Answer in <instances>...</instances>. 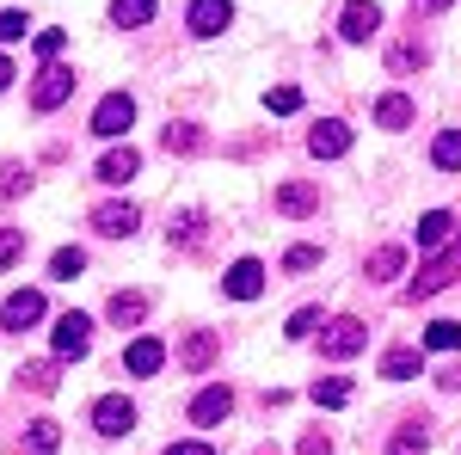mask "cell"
I'll list each match as a JSON object with an SVG mask.
<instances>
[{"label": "cell", "instance_id": "7a4b0ae2", "mask_svg": "<svg viewBox=\"0 0 461 455\" xmlns=\"http://www.w3.org/2000/svg\"><path fill=\"white\" fill-rule=\"evenodd\" d=\"M456 278H461V234H456V246H449L443 259L419 265V278L406 283V296H412V302H425V296H437V289H449Z\"/></svg>", "mask_w": 461, "mask_h": 455}, {"label": "cell", "instance_id": "9a60e30c", "mask_svg": "<svg viewBox=\"0 0 461 455\" xmlns=\"http://www.w3.org/2000/svg\"><path fill=\"white\" fill-rule=\"evenodd\" d=\"M406 271V246H375L369 259H363V278L369 283H388V278H400Z\"/></svg>", "mask_w": 461, "mask_h": 455}, {"label": "cell", "instance_id": "8fae6325", "mask_svg": "<svg viewBox=\"0 0 461 455\" xmlns=\"http://www.w3.org/2000/svg\"><path fill=\"white\" fill-rule=\"evenodd\" d=\"M221 289H228L234 302H252V296L265 289V265H258V259H240V265H228V278H221Z\"/></svg>", "mask_w": 461, "mask_h": 455}, {"label": "cell", "instance_id": "cb8c5ba5", "mask_svg": "<svg viewBox=\"0 0 461 455\" xmlns=\"http://www.w3.org/2000/svg\"><path fill=\"white\" fill-rule=\"evenodd\" d=\"M382 376H388V382H412V376H419V350H412V345H393L388 357H382Z\"/></svg>", "mask_w": 461, "mask_h": 455}, {"label": "cell", "instance_id": "277c9868", "mask_svg": "<svg viewBox=\"0 0 461 455\" xmlns=\"http://www.w3.org/2000/svg\"><path fill=\"white\" fill-rule=\"evenodd\" d=\"M68 93H74V68L43 62V74H37V86H32V105L37 111H56V105H68Z\"/></svg>", "mask_w": 461, "mask_h": 455}, {"label": "cell", "instance_id": "3957f363", "mask_svg": "<svg viewBox=\"0 0 461 455\" xmlns=\"http://www.w3.org/2000/svg\"><path fill=\"white\" fill-rule=\"evenodd\" d=\"M130 123H136V99H130V93H105V99H99V111H93V136H111V141H117Z\"/></svg>", "mask_w": 461, "mask_h": 455}, {"label": "cell", "instance_id": "f35d334b", "mask_svg": "<svg viewBox=\"0 0 461 455\" xmlns=\"http://www.w3.org/2000/svg\"><path fill=\"white\" fill-rule=\"evenodd\" d=\"M62 43H68L62 32H37V56H43V62H56V56H62Z\"/></svg>", "mask_w": 461, "mask_h": 455}, {"label": "cell", "instance_id": "b9f144b4", "mask_svg": "<svg viewBox=\"0 0 461 455\" xmlns=\"http://www.w3.org/2000/svg\"><path fill=\"white\" fill-rule=\"evenodd\" d=\"M160 455H215V450H210V443H167Z\"/></svg>", "mask_w": 461, "mask_h": 455}, {"label": "cell", "instance_id": "ffe728a7", "mask_svg": "<svg viewBox=\"0 0 461 455\" xmlns=\"http://www.w3.org/2000/svg\"><path fill=\"white\" fill-rule=\"evenodd\" d=\"M412 117H419V105H412L406 93H388V99L375 105V123H382V130H406Z\"/></svg>", "mask_w": 461, "mask_h": 455}, {"label": "cell", "instance_id": "d6a6232c", "mask_svg": "<svg viewBox=\"0 0 461 455\" xmlns=\"http://www.w3.org/2000/svg\"><path fill=\"white\" fill-rule=\"evenodd\" d=\"M50 271H56V278H80V271H86V252H80V246H62V252H56V259H50Z\"/></svg>", "mask_w": 461, "mask_h": 455}, {"label": "cell", "instance_id": "5bb4252c", "mask_svg": "<svg viewBox=\"0 0 461 455\" xmlns=\"http://www.w3.org/2000/svg\"><path fill=\"white\" fill-rule=\"evenodd\" d=\"M228 413H234V394H228V387H203V394L191 400V424H221Z\"/></svg>", "mask_w": 461, "mask_h": 455}, {"label": "cell", "instance_id": "4fadbf2b", "mask_svg": "<svg viewBox=\"0 0 461 455\" xmlns=\"http://www.w3.org/2000/svg\"><path fill=\"white\" fill-rule=\"evenodd\" d=\"M228 19H234L228 0H197V6H191V32H197V37H221V32H228Z\"/></svg>", "mask_w": 461, "mask_h": 455}, {"label": "cell", "instance_id": "ba28073f", "mask_svg": "<svg viewBox=\"0 0 461 455\" xmlns=\"http://www.w3.org/2000/svg\"><path fill=\"white\" fill-rule=\"evenodd\" d=\"M93 228L111 234V241H123V234L142 228V210H136V204H99V210H93Z\"/></svg>", "mask_w": 461, "mask_h": 455}, {"label": "cell", "instance_id": "7c38bea8", "mask_svg": "<svg viewBox=\"0 0 461 455\" xmlns=\"http://www.w3.org/2000/svg\"><path fill=\"white\" fill-rule=\"evenodd\" d=\"M277 210H284V215H314L320 210V185H308V178L277 185Z\"/></svg>", "mask_w": 461, "mask_h": 455}, {"label": "cell", "instance_id": "d590c367", "mask_svg": "<svg viewBox=\"0 0 461 455\" xmlns=\"http://www.w3.org/2000/svg\"><path fill=\"white\" fill-rule=\"evenodd\" d=\"M320 265V246H289L284 252V271H314Z\"/></svg>", "mask_w": 461, "mask_h": 455}, {"label": "cell", "instance_id": "ab89813d", "mask_svg": "<svg viewBox=\"0 0 461 455\" xmlns=\"http://www.w3.org/2000/svg\"><path fill=\"white\" fill-rule=\"evenodd\" d=\"M19 191H25V173H19V167H6V173H0V197H19Z\"/></svg>", "mask_w": 461, "mask_h": 455}, {"label": "cell", "instance_id": "d4e9b609", "mask_svg": "<svg viewBox=\"0 0 461 455\" xmlns=\"http://www.w3.org/2000/svg\"><path fill=\"white\" fill-rule=\"evenodd\" d=\"M154 19V0H111V25H123V32H136Z\"/></svg>", "mask_w": 461, "mask_h": 455}, {"label": "cell", "instance_id": "4316f807", "mask_svg": "<svg viewBox=\"0 0 461 455\" xmlns=\"http://www.w3.org/2000/svg\"><path fill=\"white\" fill-rule=\"evenodd\" d=\"M430 450V431H425V419H412L406 431H393V443H388V455H425Z\"/></svg>", "mask_w": 461, "mask_h": 455}, {"label": "cell", "instance_id": "52a82bcc", "mask_svg": "<svg viewBox=\"0 0 461 455\" xmlns=\"http://www.w3.org/2000/svg\"><path fill=\"white\" fill-rule=\"evenodd\" d=\"M215 357H221V339H215L210 326H197V332H191V339L178 345V363H185L191 376H203V369H210Z\"/></svg>", "mask_w": 461, "mask_h": 455}, {"label": "cell", "instance_id": "2e32d148", "mask_svg": "<svg viewBox=\"0 0 461 455\" xmlns=\"http://www.w3.org/2000/svg\"><path fill=\"white\" fill-rule=\"evenodd\" d=\"M136 173H142V154H136L130 141H123V148H111L105 160H99V178H105V185H123V178H136Z\"/></svg>", "mask_w": 461, "mask_h": 455}, {"label": "cell", "instance_id": "7bdbcfd3", "mask_svg": "<svg viewBox=\"0 0 461 455\" xmlns=\"http://www.w3.org/2000/svg\"><path fill=\"white\" fill-rule=\"evenodd\" d=\"M412 6H425V13H443V6H456V0H412Z\"/></svg>", "mask_w": 461, "mask_h": 455}, {"label": "cell", "instance_id": "44dd1931", "mask_svg": "<svg viewBox=\"0 0 461 455\" xmlns=\"http://www.w3.org/2000/svg\"><path fill=\"white\" fill-rule=\"evenodd\" d=\"M425 62H430V50L419 43V37H400V43L388 50V68L393 74H412V68H425Z\"/></svg>", "mask_w": 461, "mask_h": 455}, {"label": "cell", "instance_id": "603a6c76", "mask_svg": "<svg viewBox=\"0 0 461 455\" xmlns=\"http://www.w3.org/2000/svg\"><path fill=\"white\" fill-rule=\"evenodd\" d=\"M56 443H62V424H56V419H37L32 431H25V443H19V450H25V455H56Z\"/></svg>", "mask_w": 461, "mask_h": 455}, {"label": "cell", "instance_id": "9c48e42d", "mask_svg": "<svg viewBox=\"0 0 461 455\" xmlns=\"http://www.w3.org/2000/svg\"><path fill=\"white\" fill-rule=\"evenodd\" d=\"M37 320H43V296H37V289L6 296V308H0V326H6V332H25V326H37Z\"/></svg>", "mask_w": 461, "mask_h": 455}, {"label": "cell", "instance_id": "f1b7e54d", "mask_svg": "<svg viewBox=\"0 0 461 455\" xmlns=\"http://www.w3.org/2000/svg\"><path fill=\"white\" fill-rule=\"evenodd\" d=\"M203 228H210L203 210H185V215H178V228H173V246H178V252H191V246L203 241Z\"/></svg>", "mask_w": 461, "mask_h": 455}, {"label": "cell", "instance_id": "6da1fadb", "mask_svg": "<svg viewBox=\"0 0 461 455\" xmlns=\"http://www.w3.org/2000/svg\"><path fill=\"white\" fill-rule=\"evenodd\" d=\"M369 345V326L357 314H339V320H320V357H357Z\"/></svg>", "mask_w": 461, "mask_h": 455}, {"label": "cell", "instance_id": "7402d4cb", "mask_svg": "<svg viewBox=\"0 0 461 455\" xmlns=\"http://www.w3.org/2000/svg\"><path fill=\"white\" fill-rule=\"evenodd\" d=\"M111 320H117V326H142V320H148V296L117 289V296H111Z\"/></svg>", "mask_w": 461, "mask_h": 455}, {"label": "cell", "instance_id": "5b68a950", "mask_svg": "<svg viewBox=\"0 0 461 455\" xmlns=\"http://www.w3.org/2000/svg\"><path fill=\"white\" fill-rule=\"evenodd\" d=\"M93 431H99V437H123V431H136V406H130L123 394H105V400L93 406Z\"/></svg>", "mask_w": 461, "mask_h": 455}, {"label": "cell", "instance_id": "1f68e13d", "mask_svg": "<svg viewBox=\"0 0 461 455\" xmlns=\"http://www.w3.org/2000/svg\"><path fill=\"white\" fill-rule=\"evenodd\" d=\"M461 345V320H437L425 332V350H456Z\"/></svg>", "mask_w": 461, "mask_h": 455}, {"label": "cell", "instance_id": "f546056e", "mask_svg": "<svg viewBox=\"0 0 461 455\" xmlns=\"http://www.w3.org/2000/svg\"><path fill=\"white\" fill-rule=\"evenodd\" d=\"M430 160H437L443 173H456L461 167V130H443V136L430 141Z\"/></svg>", "mask_w": 461, "mask_h": 455}, {"label": "cell", "instance_id": "ac0fdd59", "mask_svg": "<svg viewBox=\"0 0 461 455\" xmlns=\"http://www.w3.org/2000/svg\"><path fill=\"white\" fill-rule=\"evenodd\" d=\"M160 363H167V345H160V339H136V345L123 350V369H130V376H154Z\"/></svg>", "mask_w": 461, "mask_h": 455}, {"label": "cell", "instance_id": "4dcf8cb0", "mask_svg": "<svg viewBox=\"0 0 461 455\" xmlns=\"http://www.w3.org/2000/svg\"><path fill=\"white\" fill-rule=\"evenodd\" d=\"M314 406H351V382H345V376H326V382H314Z\"/></svg>", "mask_w": 461, "mask_h": 455}, {"label": "cell", "instance_id": "ee69618b", "mask_svg": "<svg viewBox=\"0 0 461 455\" xmlns=\"http://www.w3.org/2000/svg\"><path fill=\"white\" fill-rule=\"evenodd\" d=\"M6 80H13V62H6V56H0V93H6Z\"/></svg>", "mask_w": 461, "mask_h": 455}, {"label": "cell", "instance_id": "8992f818", "mask_svg": "<svg viewBox=\"0 0 461 455\" xmlns=\"http://www.w3.org/2000/svg\"><path fill=\"white\" fill-rule=\"evenodd\" d=\"M339 32L351 37V43H369V37L382 32V6H375V0H351L345 19H339Z\"/></svg>", "mask_w": 461, "mask_h": 455}, {"label": "cell", "instance_id": "d6986e66", "mask_svg": "<svg viewBox=\"0 0 461 455\" xmlns=\"http://www.w3.org/2000/svg\"><path fill=\"white\" fill-rule=\"evenodd\" d=\"M412 234H419V246H443V241H456V215L449 210H430V215H419V228H412Z\"/></svg>", "mask_w": 461, "mask_h": 455}, {"label": "cell", "instance_id": "e575fe53", "mask_svg": "<svg viewBox=\"0 0 461 455\" xmlns=\"http://www.w3.org/2000/svg\"><path fill=\"white\" fill-rule=\"evenodd\" d=\"M265 105L277 111V117H289V111H302V93H295V86H271V93H265Z\"/></svg>", "mask_w": 461, "mask_h": 455}, {"label": "cell", "instance_id": "30bf717a", "mask_svg": "<svg viewBox=\"0 0 461 455\" xmlns=\"http://www.w3.org/2000/svg\"><path fill=\"white\" fill-rule=\"evenodd\" d=\"M86 345H93V320L86 314L56 320V357H86Z\"/></svg>", "mask_w": 461, "mask_h": 455}, {"label": "cell", "instance_id": "8d00e7d4", "mask_svg": "<svg viewBox=\"0 0 461 455\" xmlns=\"http://www.w3.org/2000/svg\"><path fill=\"white\" fill-rule=\"evenodd\" d=\"M25 32H32V25H25V13H13V6H6V13H0V43H19Z\"/></svg>", "mask_w": 461, "mask_h": 455}, {"label": "cell", "instance_id": "60d3db41", "mask_svg": "<svg viewBox=\"0 0 461 455\" xmlns=\"http://www.w3.org/2000/svg\"><path fill=\"white\" fill-rule=\"evenodd\" d=\"M295 455H332V443H326L320 431H308V437H302V450H295Z\"/></svg>", "mask_w": 461, "mask_h": 455}, {"label": "cell", "instance_id": "836d02e7", "mask_svg": "<svg viewBox=\"0 0 461 455\" xmlns=\"http://www.w3.org/2000/svg\"><path fill=\"white\" fill-rule=\"evenodd\" d=\"M25 259V228H0V271Z\"/></svg>", "mask_w": 461, "mask_h": 455}, {"label": "cell", "instance_id": "83f0119b", "mask_svg": "<svg viewBox=\"0 0 461 455\" xmlns=\"http://www.w3.org/2000/svg\"><path fill=\"white\" fill-rule=\"evenodd\" d=\"M167 154H197V148H203V130H197V123H167Z\"/></svg>", "mask_w": 461, "mask_h": 455}, {"label": "cell", "instance_id": "484cf974", "mask_svg": "<svg viewBox=\"0 0 461 455\" xmlns=\"http://www.w3.org/2000/svg\"><path fill=\"white\" fill-rule=\"evenodd\" d=\"M19 387H32V394H56V387H62V369H56V363H25V369H19Z\"/></svg>", "mask_w": 461, "mask_h": 455}, {"label": "cell", "instance_id": "74e56055", "mask_svg": "<svg viewBox=\"0 0 461 455\" xmlns=\"http://www.w3.org/2000/svg\"><path fill=\"white\" fill-rule=\"evenodd\" d=\"M284 332H289V339H308V332H320V308H302V314L289 320Z\"/></svg>", "mask_w": 461, "mask_h": 455}, {"label": "cell", "instance_id": "e0dca14e", "mask_svg": "<svg viewBox=\"0 0 461 455\" xmlns=\"http://www.w3.org/2000/svg\"><path fill=\"white\" fill-rule=\"evenodd\" d=\"M345 148H351V130H345V123H320L314 136H308V154H314V160H339Z\"/></svg>", "mask_w": 461, "mask_h": 455}]
</instances>
